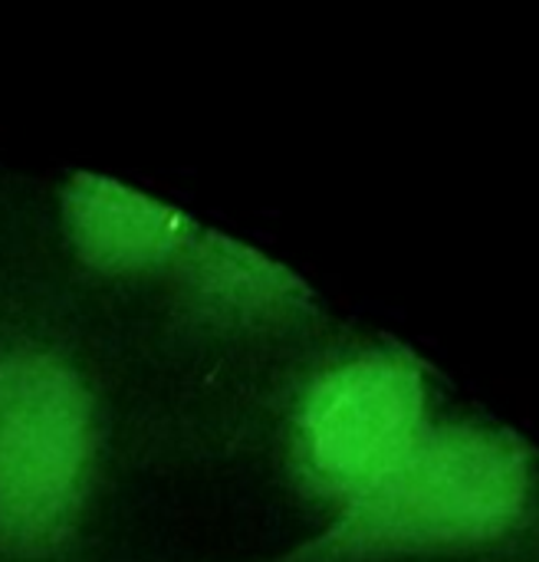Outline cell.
<instances>
[{"label":"cell","instance_id":"cell-4","mask_svg":"<svg viewBox=\"0 0 539 562\" xmlns=\"http://www.w3.org/2000/svg\"><path fill=\"white\" fill-rule=\"evenodd\" d=\"M63 224L76 257L109 277L178 270L201 231L184 211L89 171L69 178Z\"/></svg>","mask_w":539,"mask_h":562},{"label":"cell","instance_id":"cell-5","mask_svg":"<svg viewBox=\"0 0 539 562\" xmlns=\"http://www.w3.org/2000/svg\"><path fill=\"white\" fill-rule=\"evenodd\" d=\"M191 300L214 319L240 326L290 323L313 310L310 286L280 260L217 231H198L175 270Z\"/></svg>","mask_w":539,"mask_h":562},{"label":"cell","instance_id":"cell-3","mask_svg":"<svg viewBox=\"0 0 539 562\" xmlns=\"http://www.w3.org/2000/svg\"><path fill=\"white\" fill-rule=\"evenodd\" d=\"M428 428L425 366L395 346L366 349L326 366L300 395L293 471L343 510L379 487Z\"/></svg>","mask_w":539,"mask_h":562},{"label":"cell","instance_id":"cell-2","mask_svg":"<svg viewBox=\"0 0 539 562\" xmlns=\"http://www.w3.org/2000/svg\"><path fill=\"white\" fill-rule=\"evenodd\" d=\"M99 468V412L79 369L59 352L0 349V550L43 560L63 550Z\"/></svg>","mask_w":539,"mask_h":562},{"label":"cell","instance_id":"cell-1","mask_svg":"<svg viewBox=\"0 0 539 562\" xmlns=\"http://www.w3.org/2000/svg\"><path fill=\"white\" fill-rule=\"evenodd\" d=\"M534 458L510 431L441 422L296 562H372L471 550L514 533L530 514Z\"/></svg>","mask_w":539,"mask_h":562}]
</instances>
